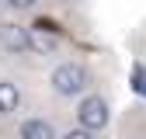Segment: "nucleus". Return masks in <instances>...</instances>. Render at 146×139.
<instances>
[{
	"label": "nucleus",
	"mask_w": 146,
	"mask_h": 139,
	"mask_svg": "<svg viewBox=\"0 0 146 139\" xmlns=\"http://www.w3.org/2000/svg\"><path fill=\"white\" fill-rule=\"evenodd\" d=\"M17 139H59L56 129H52V122L45 118H25L21 129H17Z\"/></svg>",
	"instance_id": "obj_5"
},
{
	"label": "nucleus",
	"mask_w": 146,
	"mask_h": 139,
	"mask_svg": "<svg viewBox=\"0 0 146 139\" xmlns=\"http://www.w3.org/2000/svg\"><path fill=\"white\" fill-rule=\"evenodd\" d=\"M49 83H52V91H56L59 97H80L87 91V83H90V73H87L84 63L66 59V63H59L56 70H52Z\"/></svg>",
	"instance_id": "obj_1"
},
{
	"label": "nucleus",
	"mask_w": 146,
	"mask_h": 139,
	"mask_svg": "<svg viewBox=\"0 0 146 139\" xmlns=\"http://www.w3.org/2000/svg\"><path fill=\"white\" fill-rule=\"evenodd\" d=\"M28 38H31V52H42V56H52V52L59 49V35L52 28H45V24L28 28Z\"/></svg>",
	"instance_id": "obj_4"
},
{
	"label": "nucleus",
	"mask_w": 146,
	"mask_h": 139,
	"mask_svg": "<svg viewBox=\"0 0 146 139\" xmlns=\"http://www.w3.org/2000/svg\"><path fill=\"white\" fill-rule=\"evenodd\" d=\"M7 7H14V11H28V7H35L38 0H4Z\"/></svg>",
	"instance_id": "obj_8"
},
{
	"label": "nucleus",
	"mask_w": 146,
	"mask_h": 139,
	"mask_svg": "<svg viewBox=\"0 0 146 139\" xmlns=\"http://www.w3.org/2000/svg\"><path fill=\"white\" fill-rule=\"evenodd\" d=\"M77 122L80 125L77 129H84V132H101V129H108V122H111V108H108V101L101 97V94H87L84 101H80V108H77Z\"/></svg>",
	"instance_id": "obj_2"
},
{
	"label": "nucleus",
	"mask_w": 146,
	"mask_h": 139,
	"mask_svg": "<svg viewBox=\"0 0 146 139\" xmlns=\"http://www.w3.org/2000/svg\"><path fill=\"white\" fill-rule=\"evenodd\" d=\"M59 139H98L94 132H84V129H70L66 136H59Z\"/></svg>",
	"instance_id": "obj_7"
},
{
	"label": "nucleus",
	"mask_w": 146,
	"mask_h": 139,
	"mask_svg": "<svg viewBox=\"0 0 146 139\" xmlns=\"http://www.w3.org/2000/svg\"><path fill=\"white\" fill-rule=\"evenodd\" d=\"M0 49L11 52V56H31L28 28H21V24H0Z\"/></svg>",
	"instance_id": "obj_3"
},
{
	"label": "nucleus",
	"mask_w": 146,
	"mask_h": 139,
	"mask_svg": "<svg viewBox=\"0 0 146 139\" xmlns=\"http://www.w3.org/2000/svg\"><path fill=\"white\" fill-rule=\"evenodd\" d=\"M21 108V87L14 80H0V115H14Z\"/></svg>",
	"instance_id": "obj_6"
}]
</instances>
